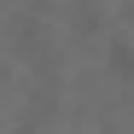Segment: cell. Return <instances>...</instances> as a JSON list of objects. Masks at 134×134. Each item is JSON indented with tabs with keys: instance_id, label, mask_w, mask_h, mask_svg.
I'll return each instance as SVG.
<instances>
[{
	"instance_id": "obj_1",
	"label": "cell",
	"mask_w": 134,
	"mask_h": 134,
	"mask_svg": "<svg viewBox=\"0 0 134 134\" xmlns=\"http://www.w3.org/2000/svg\"><path fill=\"white\" fill-rule=\"evenodd\" d=\"M105 70L117 76V82H134V41H128V35H117V41L105 47Z\"/></svg>"
}]
</instances>
